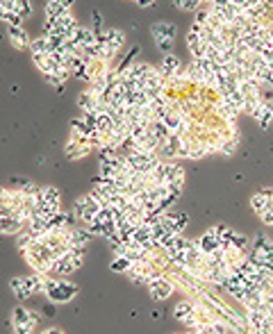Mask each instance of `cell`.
<instances>
[{
    "label": "cell",
    "instance_id": "20",
    "mask_svg": "<svg viewBox=\"0 0 273 334\" xmlns=\"http://www.w3.org/2000/svg\"><path fill=\"white\" fill-rule=\"evenodd\" d=\"M109 268L114 270V273H125V270L132 268V261L128 259V257H121L116 255V259H112V264H109Z\"/></svg>",
    "mask_w": 273,
    "mask_h": 334
},
{
    "label": "cell",
    "instance_id": "2",
    "mask_svg": "<svg viewBox=\"0 0 273 334\" xmlns=\"http://www.w3.org/2000/svg\"><path fill=\"white\" fill-rule=\"evenodd\" d=\"M105 39H107V48L103 50V59H105V62H109V59L123 48L125 35L121 32V30H116V28H107V30H105Z\"/></svg>",
    "mask_w": 273,
    "mask_h": 334
},
{
    "label": "cell",
    "instance_id": "28",
    "mask_svg": "<svg viewBox=\"0 0 273 334\" xmlns=\"http://www.w3.org/2000/svg\"><path fill=\"white\" fill-rule=\"evenodd\" d=\"M16 334H32V329H35V325H14Z\"/></svg>",
    "mask_w": 273,
    "mask_h": 334
},
{
    "label": "cell",
    "instance_id": "16",
    "mask_svg": "<svg viewBox=\"0 0 273 334\" xmlns=\"http://www.w3.org/2000/svg\"><path fill=\"white\" fill-rule=\"evenodd\" d=\"M194 314H196V305H191L189 300L178 302L175 309H173V318H178V320H184V318H189V316H194Z\"/></svg>",
    "mask_w": 273,
    "mask_h": 334
},
{
    "label": "cell",
    "instance_id": "8",
    "mask_svg": "<svg viewBox=\"0 0 273 334\" xmlns=\"http://www.w3.org/2000/svg\"><path fill=\"white\" fill-rule=\"evenodd\" d=\"M271 200H273V189H262V191H257L250 198V207H253V211L259 216L264 209L271 207Z\"/></svg>",
    "mask_w": 273,
    "mask_h": 334
},
{
    "label": "cell",
    "instance_id": "23",
    "mask_svg": "<svg viewBox=\"0 0 273 334\" xmlns=\"http://www.w3.org/2000/svg\"><path fill=\"white\" fill-rule=\"evenodd\" d=\"M175 5L184 12H198V7L203 5V0H175Z\"/></svg>",
    "mask_w": 273,
    "mask_h": 334
},
{
    "label": "cell",
    "instance_id": "30",
    "mask_svg": "<svg viewBox=\"0 0 273 334\" xmlns=\"http://www.w3.org/2000/svg\"><path fill=\"white\" fill-rule=\"evenodd\" d=\"M134 3H137V7H141V10H146V7L155 5V0H134Z\"/></svg>",
    "mask_w": 273,
    "mask_h": 334
},
{
    "label": "cell",
    "instance_id": "34",
    "mask_svg": "<svg viewBox=\"0 0 273 334\" xmlns=\"http://www.w3.org/2000/svg\"><path fill=\"white\" fill-rule=\"evenodd\" d=\"M250 332H253V329H250ZM253 334H259V332H253Z\"/></svg>",
    "mask_w": 273,
    "mask_h": 334
},
{
    "label": "cell",
    "instance_id": "15",
    "mask_svg": "<svg viewBox=\"0 0 273 334\" xmlns=\"http://www.w3.org/2000/svg\"><path fill=\"white\" fill-rule=\"evenodd\" d=\"M10 286H12V291L16 293V298H19V300H25V298H30V295H32V291L28 289V284H25L23 277H12Z\"/></svg>",
    "mask_w": 273,
    "mask_h": 334
},
{
    "label": "cell",
    "instance_id": "21",
    "mask_svg": "<svg viewBox=\"0 0 273 334\" xmlns=\"http://www.w3.org/2000/svg\"><path fill=\"white\" fill-rule=\"evenodd\" d=\"M30 50H32V55H41V53H48V55H50L48 39H46V37H41V39L30 41Z\"/></svg>",
    "mask_w": 273,
    "mask_h": 334
},
{
    "label": "cell",
    "instance_id": "24",
    "mask_svg": "<svg viewBox=\"0 0 273 334\" xmlns=\"http://www.w3.org/2000/svg\"><path fill=\"white\" fill-rule=\"evenodd\" d=\"M205 329H207V334H225V332H228L225 325L218 323V320H209V323L205 325Z\"/></svg>",
    "mask_w": 273,
    "mask_h": 334
},
{
    "label": "cell",
    "instance_id": "1",
    "mask_svg": "<svg viewBox=\"0 0 273 334\" xmlns=\"http://www.w3.org/2000/svg\"><path fill=\"white\" fill-rule=\"evenodd\" d=\"M44 293L50 298V302H71V300H73V295L78 293V286H75L73 282H66V280L46 277Z\"/></svg>",
    "mask_w": 273,
    "mask_h": 334
},
{
    "label": "cell",
    "instance_id": "26",
    "mask_svg": "<svg viewBox=\"0 0 273 334\" xmlns=\"http://www.w3.org/2000/svg\"><path fill=\"white\" fill-rule=\"evenodd\" d=\"M259 218H262L264 225H273V205L268 207V209H264L262 214H259Z\"/></svg>",
    "mask_w": 273,
    "mask_h": 334
},
{
    "label": "cell",
    "instance_id": "14",
    "mask_svg": "<svg viewBox=\"0 0 273 334\" xmlns=\"http://www.w3.org/2000/svg\"><path fill=\"white\" fill-rule=\"evenodd\" d=\"M32 59H35V66L41 71L44 75H50V73H55V64H53V59H50V55L48 53H41V55H32Z\"/></svg>",
    "mask_w": 273,
    "mask_h": 334
},
{
    "label": "cell",
    "instance_id": "29",
    "mask_svg": "<svg viewBox=\"0 0 273 334\" xmlns=\"http://www.w3.org/2000/svg\"><path fill=\"white\" fill-rule=\"evenodd\" d=\"M91 19H94V25H96V30H103V16H100L98 12H94V14H91Z\"/></svg>",
    "mask_w": 273,
    "mask_h": 334
},
{
    "label": "cell",
    "instance_id": "18",
    "mask_svg": "<svg viewBox=\"0 0 273 334\" xmlns=\"http://www.w3.org/2000/svg\"><path fill=\"white\" fill-rule=\"evenodd\" d=\"M253 250H259V252H264V255H266V252H273V241L268 239L266 234H262V232H259V234H255Z\"/></svg>",
    "mask_w": 273,
    "mask_h": 334
},
{
    "label": "cell",
    "instance_id": "22",
    "mask_svg": "<svg viewBox=\"0 0 273 334\" xmlns=\"http://www.w3.org/2000/svg\"><path fill=\"white\" fill-rule=\"evenodd\" d=\"M14 12L25 19V16L32 14V3H30V0H16V3H14Z\"/></svg>",
    "mask_w": 273,
    "mask_h": 334
},
{
    "label": "cell",
    "instance_id": "31",
    "mask_svg": "<svg viewBox=\"0 0 273 334\" xmlns=\"http://www.w3.org/2000/svg\"><path fill=\"white\" fill-rule=\"evenodd\" d=\"M41 334H62V329H57V327H50V329H46V332H41Z\"/></svg>",
    "mask_w": 273,
    "mask_h": 334
},
{
    "label": "cell",
    "instance_id": "33",
    "mask_svg": "<svg viewBox=\"0 0 273 334\" xmlns=\"http://www.w3.org/2000/svg\"><path fill=\"white\" fill-rule=\"evenodd\" d=\"M64 3H66V5L71 7V5H73V3H75V0H64Z\"/></svg>",
    "mask_w": 273,
    "mask_h": 334
},
{
    "label": "cell",
    "instance_id": "32",
    "mask_svg": "<svg viewBox=\"0 0 273 334\" xmlns=\"http://www.w3.org/2000/svg\"><path fill=\"white\" fill-rule=\"evenodd\" d=\"M44 314H46V316H55V309L48 305V307H44Z\"/></svg>",
    "mask_w": 273,
    "mask_h": 334
},
{
    "label": "cell",
    "instance_id": "3",
    "mask_svg": "<svg viewBox=\"0 0 273 334\" xmlns=\"http://www.w3.org/2000/svg\"><path fill=\"white\" fill-rule=\"evenodd\" d=\"M196 246H198V250H200V255H203V257L214 255L216 250H221V239H218V230H216V227H212V230L205 232V234L196 241Z\"/></svg>",
    "mask_w": 273,
    "mask_h": 334
},
{
    "label": "cell",
    "instance_id": "13",
    "mask_svg": "<svg viewBox=\"0 0 273 334\" xmlns=\"http://www.w3.org/2000/svg\"><path fill=\"white\" fill-rule=\"evenodd\" d=\"M73 41L80 46V48H87V46L96 44V32L89 28H78L73 35Z\"/></svg>",
    "mask_w": 273,
    "mask_h": 334
},
{
    "label": "cell",
    "instance_id": "25",
    "mask_svg": "<svg viewBox=\"0 0 273 334\" xmlns=\"http://www.w3.org/2000/svg\"><path fill=\"white\" fill-rule=\"evenodd\" d=\"M157 41V48L162 50L164 55H169L171 50H173V39H155Z\"/></svg>",
    "mask_w": 273,
    "mask_h": 334
},
{
    "label": "cell",
    "instance_id": "12",
    "mask_svg": "<svg viewBox=\"0 0 273 334\" xmlns=\"http://www.w3.org/2000/svg\"><path fill=\"white\" fill-rule=\"evenodd\" d=\"M150 32H153L155 39H175V32H178V30L171 23H153Z\"/></svg>",
    "mask_w": 273,
    "mask_h": 334
},
{
    "label": "cell",
    "instance_id": "27",
    "mask_svg": "<svg viewBox=\"0 0 273 334\" xmlns=\"http://www.w3.org/2000/svg\"><path fill=\"white\" fill-rule=\"evenodd\" d=\"M7 23H10V25H16V28H21V25H23V16H19L16 12H12L10 19H7Z\"/></svg>",
    "mask_w": 273,
    "mask_h": 334
},
{
    "label": "cell",
    "instance_id": "11",
    "mask_svg": "<svg viewBox=\"0 0 273 334\" xmlns=\"http://www.w3.org/2000/svg\"><path fill=\"white\" fill-rule=\"evenodd\" d=\"M10 41L16 46V48H30V39H28V35H25L23 25L21 28H16V25H10Z\"/></svg>",
    "mask_w": 273,
    "mask_h": 334
},
{
    "label": "cell",
    "instance_id": "6",
    "mask_svg": "<svg viewBox=\"0 0 273 334\" xmlns=\"http://www.w3.org/2000/svg\"><path fill=\"white\" fill-rule=\"evenodd\" d=\"M148 289H150V295H153L155 300H166L173 293V282L166 280V277H155L148 284Z\"/></svg>",
    "mask_w": 273,
    "mask_h": 334
},
{
    "label": "cell",
    "instance_id": "4",
    "mask_svg": "<svg viewBox=\"0 0 273 334\" xmlns=\"http://www.w3.org/2000/svg\"><path fill=\"white\" fill-rule=\"evenodd\" d=\"M25 230V218L21 216L19 211L0 216V234H19Z\"/></svg>",
    "mask_w": 273,
    "mask_h": 334
},
{
    "label": "cell",
    "instance_id": "19",
    "mask_svg": "<svg viewBox=\"0 0 273 334\" xmlns=\"http://www.w3.org/2000/svg\"><path fill=\"white\" fill-rule=\"evenodd\" d=\"M237 141H239V137L221 139V141L216 143V150H218L221 155H232V153H234V148H237Z\"/></svg>",
    "mask_w": 273,
    "mask_h": 334
},
{
    "label": "cell",
    "instance_id": "5",
    "mask_svg": "<svg viewBox=\"0 0 273 334\" xmlns=\"http://www.w3.org/2000/svg\"><path fill=\"white\" fill-rule=\"evenodd\" d=\"M73 270H78V268H75V264H73V257H71V252L66 250L64 255H60L57 259L53 261V266H50V270H48V275L62 277V275H71Z\"/></svg>",
    "mask_w": 273,
    "mask_h": 334
},
{
    "label": "cell",
    "instance_id": "9",
    "mask_svg": "<svg viewBox=\"0 0 273 334\" xmlns=\"http://www.w3.org/2000/svg\"><path fill=\"white\" fill-rule=\"evenodd\" d=\"M44 12H46V19H60V16L69 14L71 7L66 5L64 0H48L44 5Z\"/></svg>",
    "mask_w": 273,
    "mask_h": 334
},
{
    "label": "cell",
    "instance_id": "17",
    "mask_svg": "<svg viewBox=\"0 0 273 334\" xmlns=\"http://www.w3.org/2000/svg\"><path fill=\"white\" fill-rule=\"evenodd\" d=\"M39 196L44 198L46 202H50V205H55V207H60V202H62V196H60V191L55 187H41L39 189ZM62 209V207H60Z\"/></svg>",
    "mask_w": 273,
    "mask_h": 334
},
{
    "label": "cell",
    "instance_id": "7",
    "mask_svg": "<svg viewBox=\"0 0 273 334\" xmlns=\"http://www.w3.org/2000/svg\"><path fill=\"white\" fill-rule=\"evenodd\" d=\"M66 239H69V248H80V250H85L87 243L91 239V232L85 230V227H71L66 232Z\"/></svg>",
    "mask_w": 273,
    "mask_h": 334
},
{
    "label": "cell",
    "instance_id": "10",
    "mask_svg": "<svg viewBox=\"0 0 273 334\" xmlns=\"http://www.w3.org/2000/svg\"><path fill=\"white\" fill-rule=\"evenodd\" d=\"M39 316L35 311H28L25 307H16L14 309V316H12V323L14 325H37Z\"/></svg>",
    "mask_w": 273,
    "mask_h": 334
}]
</instances>
